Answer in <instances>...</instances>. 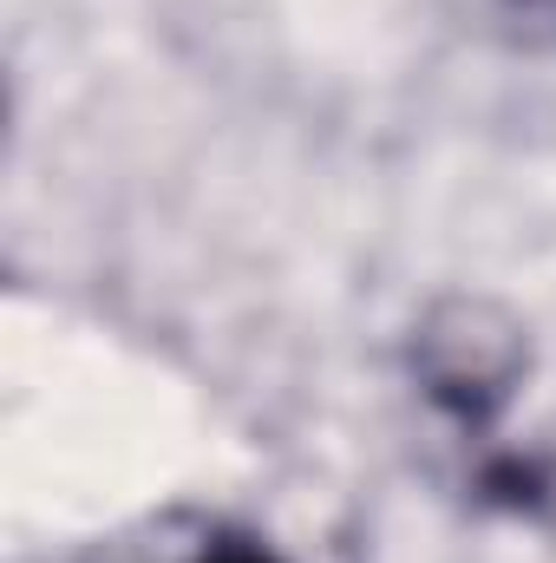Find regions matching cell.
<instances>
[{"instance_id":"cell-1","label":"cell","mask_w":556,"mask_h":563,"mask_svg":"<svg viewBox=\"0 0 556 563\" xmlns=\"http://www.w3.org/2000/svg\"><path fill=\"white\" fill-rule=\"evenodd\" d=\"M210 563H269V558H256V551H223V558H210Z\"/></svg>"}]
</instances>
